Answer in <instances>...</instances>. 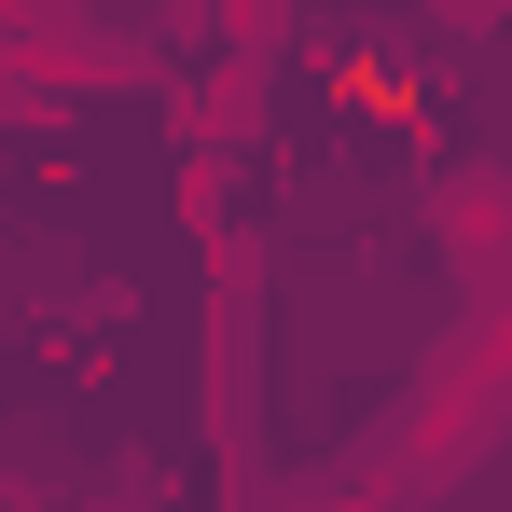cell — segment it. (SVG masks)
Returning a JSON list of instances; mask_svg holds the SVG:
<instances>
[{"label": "cell", "instance_id": "obj_1", "mask_svg": "<svg viewBox=\"0 0 512 512\" xmlns=\"http://www.w3.org/2000/svg\"><path fill=\"white\" fill-rule=\"evenodd\" d=\"M429 250L457 263L471 291H512V167H457L429 194Z\"/></svg>", "mask_w": 512, "mask_h": 512}, {"label": "cell", "instance_id": "obj_2", "mask_svg": "<svg viewBox=\"0 0 512 512\" xmlns=\"http://www.w3.org/2000/svg\"><path fill=\"white\" fill-rule=\"evenodd\" d=\"M277 512H388V499H374V485H291Z\"/></svg>", "mask_w": 512, "mask_h": 512}, {"label": "cell", "instance_id": "obj_3", "mask_svg": "<svg viewBox=\"0 0 512 512\" xmlns=\"http://www.w3.org/2000/svg\"><path fill=\"white\" fill-rule=\"evenodd\" d=\"M443 28H499V0H443Z\"/></svg>", "mask_w": 512, "mask_h": 512}]
</instances>
